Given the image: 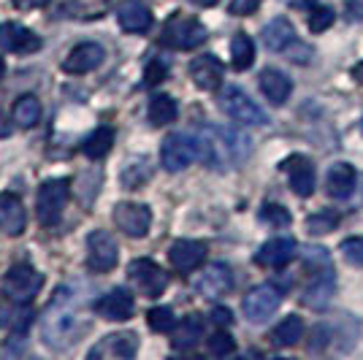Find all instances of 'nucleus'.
<instances>
[{
    "instance_id": "obj_43",
    "label": "nucleus",
    "mask_w": 363,
    "mask_h": 360,
    "mask_svg": "<svg viewBox=\"0 0 363 360\" xmlns=\"http://www.w3.org/2000/svg\"><path fill=\"white\" fill-rule=\"evenodd\" d=\"M46 3H52V0H14L16 9H22V11H30V9H44Z\"/></svg>"
},
{
    "instance_id": "obj_36",
    "label": "nucleus",
    "mask_w": 363,
    "mask_h": 360,
    "mask_svg": "<svg viewBox=\"0 0 363 360\" xmlns=\"http://www.w3.org/2000/svg\"><path fill=\"white\" fill-rule=\"evenodd\" d=\"M260 220H263V223H269V225H274V227L290 225V214L282 209V206H277V203H266L263 211H260Z\"/></svg>"
},
{
    "instance_id": "obj_35",
    "label": "nucleus",
    "mask_w": 363,
    "mask_h": 360,
    "mask_svg": "<svg viewBox=\"0 0 363 360\" xmlns=\"http://www.w3.org/2000/svg\"><path fill=\"white\" fill-rule=\"evenodd\" d=\"M333 19H336L333 9H328V6H315V9H309V30L312 33L328 30L333 25Z\"/></svg>"
},
{
    "instance_id": "obj_27",
    "label": "nucleus",
    "mask_w": 363,
    "mask_h": 360,
    "mask_svg": "<svg viewBox=\"0 0 363 360\" xmlns=\"http://www.w3.org/2000/svg\"><path fill=\"white\" fill-rule=\"evenodd\" d=\"M201 339H203V320L198 315L184 317L174 333V349H193Z\"/></svg>"
},
{
    "instance_id": "obj_24",
    "label": "nucleus",
    "mask_w": 363,
    "mask_h": 360,
    "mask_svg": "<svg viewBox=\"0 0 363 360\" xmlns=\"http://www.w3.org/2000/svg\"><path fill=\"white\" fill-rule=\"evenodd\" d=\"M296 41H298L296 28L290 25L288 19H282V16H277L274 22H269V25L263 28V44H266V49H272V52L285 55Z\"/></svg>"
},
{
    "instance_id": "obj_34",
    "label": "nucleus",
    "mask_w": 363,
    "mask_h": 360,
    "mask_svg": "<svg viewBox=\"0 0 363 360\" xmlns=\"http://www.w3.org/2000/svg\"><path fill=\"white\" fill-rule=\"evenodd\" d=\"M147 322H150V328L155 330V333H168V330H174V325H177L174 312H171L168 306H155V309H150Z\"/></svg>"
},
{
    "instance_id": "obj_8",
    "label": "nucleus",
    "mask_w": 363,
    "mask_h": 360,
    "mask_svg": "<svg viewBox=\"0 0 363 360\" xmlns=\"http://www.w3.org/2000/svg\"><path fill=\"white\" fill-rule=\"evenodd\" d=\"M128 276L144 298H157L168 287V274L150 257H138L128 266Z\"/></svg>"
},
{
    "instance_id": "obj_7",
    "label": "nucleus",
    "mask_w": 363,
    "mask_h": 360,
    "mask_svg": "<svg viewBox=\"0 0 363 360\" xmlns=\"http://www.w3.org/2000/svg\"><path fill=\"white\" fill-rule=\"evenodd\" d=\"M220 106H223V111H225L228 117L233 122H239V125H255V128H260V125L269 122L266 111L239 87H228L220 95Z\"/></svg>"
},
{
    "instance_id": "obj_25",
    "label": "nucleus",
    "mask_w": 363,
    "mask_h": 360,
    "mask_svg": "<svg viewBox=\"0 0 363 360\" xmlns=\"http://www.w3.org/2000/svg\"><path fill=\"white\" fill-rule=\"evenodd\" d=\"M260 90H263V95H266L274 106H282L290 98V92H293V81H290V76L282 74L279 68H266V71L260 74Z\"/></svg>"
},
{
    "instance_id": "obj_31",
    "label": "nucleus",
    "mask_w": 363,
    "mask_h": 360,
    "mask_svg": "<svg viewBox=\"0 0 363 360\" xmlns=\"http://www.w3.org/2000/svg\"><path fill=\"white\" fill-rule=\"evenodd\" d=\"M177 114H179V108H177V101H174L171 95H155V98L150 101V122L152 125H157V128L171 125V122L177 120Z\"/></svg>"
},
{
    "instance_id": "obj_41",
    "label": "nucleus",
    "mask_w": 363,
    "mask_h": 360,
    "mask_svg": "<svg viewBox=\"0 0 363 360\" xmlns=\"http://www.w3.org/2000/svg\"><path fill=\"white\" fill-rule=\"evenodd\" d=\"M257 6H260V0H230V14L247 16L257 11Z\"/></svg>"
},
{
    "instance_id": "obj_44",
    "label": "nucleus",
    "mask_w": 363,
    "mask_h": 360,
    "mask_svg": "<svg viewBox=\"0 0 363 360\" xmlns=\"http://www.w3.org/2000/svg\"><path fill=\"white\" fill-rule=\"evenodd\" d=\"M282 3H288L293 9H315L318 6V0H282Z\"/></svg>"
},
{
    "instance_id": "obj_39",
    "label": "nucleus",
    "mask_w": 363,
    "mask_h": 360,
    "mask_svg": "<svg viewBox=\"0 0 363 360\" xmlns=\"http://www.w3.org/2000/svg\"><path fill=\"white\" fill-rule=\"evenodd\" d=\"M168 74V65L163 60H152L147 65V71H144V84L147 87H155V84H160Z\"/></svg>"
},
{
    "instance_id": "obj_5",
    "label": "nucleus",
    "mask_w": 363,
    "mask_h": 360,
    "mask_svg": "<svg viewBox=\"0 0 363 360\" xmlns=\"http://www.w3.org/2000/svg\"><path fill=\"white\" fill-rule=\"evenodd\" d=\"M41 285H44V276L28 263H19V266H14L6 274L3 293L9 296V300H14L16 306H30L33 298L38 296Z\"/></svg>"
},
{
    "instance_id": "obj_16",
    "label": "nucleus",
    "mask_w": 363,
    "mask_h": 360,
    "mask_svg": "<svg viewBox=\"0 0 363 360\" xmlns=\"http://www.w3.org/2000/svg\"><path fill=\"white\" fill-rule=\"evenodd\" d=\"M133 309H136V303H133V296L128 293V290H108L104 298L95 300V312L104 317V320H111V322H125V320H130L133 317Z\"/></svg>"
},
{
    "instance_id": "obj_9",
    "label": "nucleus",
    "mask_w": 363,
    "mask_h": 360,
    "mask_svg": "<svg viewBox=\"0 0 363 360\" xmlns=\"http://www.w3.org/2000/svg\"><path fill=\"white\" fill-rule=\"evenodd\" d=\"M279 303H282V290H279V287L257 285L244 296L242 309L250 322H266V320L279 309Z\"/></svg>"
},
{
    "instance_id": "obj_37",
    "label": "nucleus",
    "mask_w": 363,
    "mask_h": 360,
    "mask_svg": "<svg viewBox=\"0 0 363 360\" xmlns=\"http://www.w3.org/2000/svg\"><path fill=\"white\" fill-rule=\"evenodd\" d=\"M233 349H236V344H233V339L228 336L225 330L214 333L212 339H209V352H212L214 358H225V355H230Z\"/></svg>"
},
{
    "instance_id": "obj_14",
    "label": "nucleus",
    "mask_w": 363,
    "mask_h": 360,
    "mask_svg": "<svg viewBox=\"0 0 363 360\" xmlns=\"http://www.w3.org/2000/svg\"><path fill=\"white\" fill-rule=\"evenodd\" d=\"M282 171L288 174L290 187H293L296 196L309 198L315 193V165H312L309 157H303V154H290L288 160L282 163Z\"/></svg>"
},
{
    "instance_id": "obj_10",
    "label": "nucleus",
    "mask_w": 363,
    "mask_h": 360,
    "mask_svg": "<svg viewBox=\"0 0 363 360\" xmlns=\"http://www.w3.org/2000/svg\"><path fill=\"white\" fill-rule=\"evenodd\" d=\"M196 157H198L196 138H190V135H184V133L166 135V141H163V147H160V163H163L166 171H171V174L184 171Z\"/></svg>"
},
{
    "instance_id": "obj_3",
    "label": "nucleus",
    "mask_w": 363,
    "mask_h": 360,
    "mask_svg": "<svg viewBox=\"0 0 363 360\" xmlns=\"http://www.w3.org/2000/svg\"><path fill=\"white\" fill-rule=\"evenodd\" d=\"M306 269L312 274V279L303 290V303L315 312H323L331 303L333 290H336V276H333V266L325 255V249H309Z\"/></svg>"
},
{
    "instance_id": "obj_26",
    "label": "nucleus",
    "mask_w": 363,
    "mask_h": 360,
    "mask_svg": "<svg viewBox=\"0 0 363 360\" xmlns=\"http://www.w3.org/2000/svg\"><path fill=\"white\" fill-rule=\"evenodd\" d=\"M355 181H358V174H355V168L350 163L331 165V171H328V196L345 201V198L352 196Z\"/></svg>"
},
{
    "instance_id": "obj_49",
    "label": "nucleus",
    "mask_w": 363,
    "mask_h": 360,
    "mask_svg": "<svg viewBox=\"0 0 363 360\" xmlns=\"http://www.w3.org/2000/svg\"><path fill=\"white\" fill-rule=\"evenodd\" d=\"M3 74H6V60L0 57V79H3Z\"/></svg>"
},
{
    "instance_id": "obj_22",
    "label": "nucleus",
    "mask_w": 363,
    "mask_h": 360,
    "mask_svg": "<svg viewBox=\"0 0 363 360\" xmlns=\"http://www.w3.org/2000/svg\"><path fill=\"white\" fill-rule=\"evenodd\" d=\"M117 22L125 33H147L152 28V11L141 0H122L117 6Z\"/></svg>"
},
{
    "instance_id": "obj_4",
    "label": "nucleus",
    "mask_w": 363,
    "mask_h": 360,
    "mask_svg": "<svg viewBox=\"0 0 363 360\" xmlns=\"http://www.w3.org/2000/svg\"><path fill=\"white\" fill-rule=\"evenodd\" d=\"M68 196H71V181L68 179H46L44 184H41V190H38V201H35L38 223L44 227L57 225Z\"/></svg>"
},
{
    "instance_id": "obj_6",
    "label": "nucleus",
    "mask_w": 363,
    "mask_h": 360,
    "mask_svg": "<svg viewBox=\"0 0 363 360\" xmlns=\"http://www.w3.org/2000/svg\"><path fill=\"white\" fill-rule=\"evenodd\" d=\"M160 41H163L168 49L187 52V49H196V46H201L206 41V28H203L198 19H193V16L174 14L166 22Z\"/></svg>"
},
{
    "instance_id": "obj_19",
    "label": "nucleus",
    "mask_w": 363,
    "mask_h": 360,
    "mask_svg": "<svg viewBox=\"0 0 363 360\" xmlns=\"http://www.w3.org/2000/svg\"><path fill=\"white\" fill-rule=\"evenodd\" d=\"M168 260H171V266L177 271H184V274L187 271H196L206 260V247L201 241H193V239L174 241L171 249H168Z\"/></svg>"
},
{
    "instance_id": "obj_48",
    "label": "nucleus",
    "mask_w": 363,
    "mask_h": 360,
    "mask_svg": "<svg viewBox=\"0 0 363 360\" xmlns=\"http://www.w3.org/2000/svg\"><path fill=\"white\" fill-rule=\"evenodd\" d=\"M196 3H201V6H214V3H220V0H196Z\"/></svg>"
},
{
    "instance_id": "obj_21",
    "label": "nucleus",
    "mask_w": 363,
    "mask_h": 360,
    "mask_svg": "<svg viewBox=\"0 0 363 360\" xmlns=\"http://www.w3.org/2000/svg\"><path fill=\"white\" fill-rule=\"evenodd\" d=\"M293 257H296V241L288 239V236H279V239L266 241L260 247V252L255 255V263L263 266V269H282Z\"/></svg>"
},
{
    "instance_id": "obj_15",
    "label": "nucleus",
    "mask_w": 363,
    "mask_h": 360,
    "mask_svg": "<svg viewBox=\"0 0 363 360\" xmlns=\"http://www.w3.org/2000/svg\"><path fill=\"white\" fill-rule=\"evenodd\" d=\"M0 49H6L11 55H33L41 49V38L16 22H6V25H0Z\"/></svg>"
},
{
    "instance_id": "obj_42",
    "label": "nucleus",
    "mask_w": 363,
    "mask_h": 360,
    "mask_svg": "<svg viewBox=\"0 0 363 360\" xmlns=\"http://www.w3.org/2000/svg\"><path fill=\"white\" fill-rule=\"evenodd\" d=\"M212 320L217 322V325H230V322H233V315H230L228 309H223V306H217V309L212 312Z\"/></svg>"
},
{
    "instance_id": "obj_38",
    "label": "nucleus",
    "mask_w": 363,
    "mask_h": 360,
    "mask_svg": "<svg viewBox=\"0 0 363 360\" xmlns=\"http://www.w3.org/2000/svg\"><path fill=\"white\" fill-rule=\"evenodd\" d=\"M342 255L352 266H363V239H347L342 241Z\"/></svg>"
},
{
    "instance_id": "obj_47",
    "label": "nucleus",
    "mask_w": 363,
    "mask_h": 360,
    "mask_svg": "<svg viewBox=\"0 0 363 360\" xmlns=\"http://www.w3.org/2000/svg\"><path fill=\"white\" fill-rule=\"evenodd\" d=\"M6 320H9V315H6V309H3V306H0V328H3V325H6Z\"/></svg>"
},
{
    "instance_id": "obj_18",
    "label": "nucleus",
    "mask_w": 363,
    "mask_h": 360,
    "mask_svg": "<svg viewBox=\"0 0 363 360\" xmlns=\"http://www.w3.org/2000/svg\"><path fill=\"white\" fill-rule=\"evenodd\" d=\"M101 62H104V46L92 44V41H84V44L74 46V49L68 52V57H65V62H62V68H65V74L82 76V74L95 71Z\"/></svg>"
},
{
    "instance_id": "obj_13",
    "label": "nucleus",
    "mask_w": 363,
    "mask_h": 360,
    "mask_svg": "<svg viewBox=\"0 0 363 360\" xmlns=\"http://www.w3.org/2000/svg\"><path fill=\"white\" fill-rule=\"evenodd\" d=\"M233 287V274L225 263H209L206 269L198 274L196 290L203 298H223Z\"/></svg>"
},
{
    "instance_id": "obj_33",
    "label": "nucleus",
    "mask_w": 363,
    "mask_h": 360,
    "mask_svg": "<svg viewBox=\"0 0 363 360\" xmlns=\"http://www.w3.org/2000/svg\"><path fill=\"white\" fill-rule=\"evenodd\" d=\"M336 225H339V211H333V209H323L306 220V230L315 233V236H318V233L320 236H323V233H331V230H336Z\"/></svg>"
},
{
    "instance_id": "obj_29",
    "label": "nucleus",
    "mask_w": 363,
    "mask_h": 360,
    "mask_svg": "<svg viewBox=\"0 0 363 360\" xmlns=\"http://www.w3.org/2000/svg\"><path fill=\"white\" fill-rule=\"evenodd\" d=\"M230 62H233L236 71L252 68V62H255V44H252V38L247 33H236L230 38Z\"/></svg>"
},
{
    "instance_id": "obj_12",
    "label": "nucleus",
    "mask_w": 363,
    "mask_h": 360,
    "mask_svg": "<svg viewBox=\"0 0 363 360\" xmlns=\"http://www.w3.org/2000/svg\"><path fill=\"white\" fill-rule=\"evenodd\" d=\"M114 225L120 227L125 236L130 239H141L150 233L152 225V211L144 203H117L114 214H111Z\"/></svg>"
},
{
    "instance_id": "obj_30",
    "label": "nucleus",
    "mask_w": 363,
    "mask_h": 360,
    "mask_svg": "<svg viewBox=\"0 0 363 360\" xmlns=\"http://www.w3.org/2000/svg\"><path fill=\"white\" fill-rule=\"evenodd\" d=\"M301 336H303V320L301 317H296V315H290L272 330V344L293 347V344H298V342H301Z\"/></svg>"
},
{
    "instance_id": "obj_17",
    "label": "nucleus",
    "mask_w": 363,
    "mask_h": 360,
    "mask_svg": "<svg viewBox=\"0 0 363 360\" xmlns=\"http://www.w3.org/2000/svg\"><path fill=\"white\" fill-rule=\"evenodd\" d=\"M138 349V339L133 333H111L104 336L98 344L90 349L92 360H114V358H133Z\"/></svg>"
},
{
    "instance_id": "obj_11",
    "label": "nucleus",
    "mask_w": 363,
    "mask_h": 360,
    "mask_svg": "<svg viewBox=\"0 0 363 360\" xmlns=\"http://www.w3.org/2000/svg\"><path fill=\"white\" fill-rule=\"evenodd\" d=\"M120 260V247L108 230H92L87 236V266L98 274H106L117 266Z\"/></svg>"
},
{
    "instance_id": "obj_28",
    "label": "nucleus",
    "mask_w": 363,
    "mask_h": 360,
    "mask_svg": "<svg viewBox=\"0 0 363 360\" xmlns=\"http://www.w3.org/2000/svg\"><path fill=\"white\" fill-rule=\"evenodd\" d=\"M114 144V130L111 128H95L84 141H82V152L90 157V160H101L111 152Z\"/></svg>"
},
{
    "instance_id": "obj_23",
    "label": "nucleus",
    "mask_w": 363,
    "mask_h": 360,
    "mask_svg": "<svg viewBox=\"0 0 363 360\" xmlns=\"http://www.w3.org/2000/svg\"><path fill=\"white\" fill-rule=\"evenodd\" d=\"M190 76H193L196 87L214 92L223 84V62L217 60L214 55H201V57L190 62Z\"/></svg>"
},
{
    "instance_id": "obj_46",
    "label": "nucleus",
    "mask_w": 363,
    "mask_h": 360,
    "mask_svg": "<svg viewBox=\"0 0 363 360\" xmlns=\"http://www.w3.org/2000/svg\"><path fill=\"white\" fill-rule=\"evenodd\" d=\"M352 76H355V81H361V84H363V62L352 68Z\"/></svg>"
},
{
    "instance_id": "obj_40",
    "label": "nucleus",
    "mask_w": 363,
    "mask_h": 360,
    "mask_svg": "<svg viewBox=\"0 0 363 360\" xmlns=\"http://www.w3.org/2000/svg\"><path fill=\"white\" fill-rule=\"evenodd\" d=\"M285 57L293 62H298V65H306V62L312 60V46H306L303 41H296V44L285 52Z\"/></svg>"
},
{
    "instance_id": "obj_20",
    "label": "nucleus",
    "mask_w": 363,
    "mask_h": 360,
    "mask_svg": "<svg viewBox=\"0 0 363 360\" xmlns=\"http://www.w3.org/2000/svg\"><path fill=\"white\" fill-rule=\"evenodd\" d=\"M28 225V214L22 201L14 193H0V233L6 236H22Z\"/></svg>"
},
{
    "instance_id": "obj_1",
    "label": "nucleus",
    "mask_w": 363,
    "mask_h": 360,
    "mask_svg": "<svg viewBox=\"0 0 363 360\" xmlns=\"http://www.w3.org/2000/svg\"><path fill=\"white\" fill-rule=\"evenodd\" d=\"M196 144H198V157L209 165V168H214V171L236 168L250 154V141L239 130H233V128L206 125V128L198 130Z\"/></svg>"
},
{
    "instance_id": "obj_45",
    "label": "nucleus",
    "mask_w": 363,
    "mask_h": 360,
    "mask_svg": "<svg viewBox=\"0 0 363 360\" xmlns=\"http://www.w3.org/2000/svg\"><path fill=\"white\" fill-rule=\"evenodd\" d=\"M11 133V128H9V120L3 117V111H0V138H6V135Z\"/></svg>"
},
{
    "instance_id": "obj_2",
    "label": "nucleus",
    "mask_w": 363,
    "mask_h": 360,
    "mask_svg": "<svg viewBox=\"0 0 363 360\" xmlns=\"http://www.w3.org/2000/svg\"><path fill=\"white\" fill-rule=\"evenodd\" d=\"M84 330V322L79 317V306L74 300V293L68 287H60L55 293V298L49 300L41 320V336L44 344L52 349H65L79 339V333Z\"/></svg>"
},
{
    "instance_id": "obj_32",
    "label": "nucleus",
    "mask_w": 363,
    "mask_h": 360,
    "mask_svg": "<svg viewBox=\"0 0 363 360\" xmlns=\"http://www.w3.org/2000/svg\"><path fill=\"white\" fill-rule=\"evenodd\" d=\"M41 120V101L35 95H22L14 103V122L19 128H33Z\"/></svg>"
}]
</instances>
